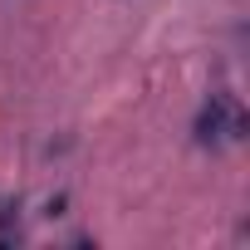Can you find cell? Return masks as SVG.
Returning <instances> with one entry per match:
<instances>
[{
	"label": "cell",
	"mask_w": 250,
	"mask_h": 250,
	"mask_svg": "<svg viewBox=\"0 0 250 250\" xmlns=\"http://www.w3.org/2000/svg\"><path fill=\"white\" fill-rule=\"evenodd\" d=\"M191 133H196L201 147L240 143V138H245V113H240V103H235L226 88H216V93L201 103V113H196V123H191Z\"/></svg>",
	"instance_id": "6da1fadb"
}]
</instances>
